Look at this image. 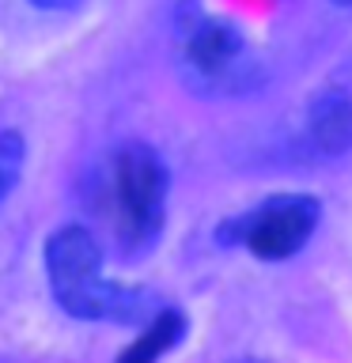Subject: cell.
Listing matches in <instances>:
<instances>
[{"label": "cell", "mask_w": 352, "mask_h": 363, "mask_svg": "<svg viewBox=\"0 0 352 363\" xmlns=\"http://www.w3.org/2000/svg\"><path fill=\"white\" fill-rule=\"evenodd\" d=\"M167 189L170 174L155 147L133 140L106 155L95 186V208L125 257L148 254L163 235Z\"/></svg>", "instance_id": "cell-1"}, {"label": "cell", "mask_w": 352, "mask_h": 363, "mask_svg": "<svg viewBox=\"0 0 352 363\" xmlns=\"http://www.w3.org/2000/svg\"><path fill=\"white\" fill-rule=\"evenodd\" d=\"M45 277H50V291L57 306L72 318L141 325L159 311V303L148 291L102 280V250L95 235L79 223H68L50 235V242H45Z\"/></svg>", "instance_id": "cell-2"}, {"label": "cell", "mask_w": 352, "mask_h": 363, "mask_svg": "<svg viewBox=\"0 0 352 363\" xmlns=\"http://www.w3.org/2000/svg\"><path fill=\"white\" fill-rule=\"evenodd\" d=\"M318 220H322V204L314 197H307V193H280V197L261 201L243 220H231L220 231V238L246 246L261 261H284L307 246Z\"/></svg>", "instance_id": "cell-3"}, {"label": "cell", "mask_w": 352, "mask_h": 363, "mask_svg": "<svg viewBox=\"0 0 352 363\" xmlns=\"http://www.w3.org/2000/svg\"><path fill=\"white\" fill-rule=\"evenodd\" d=\"M243 30L220 16H193L182 27V61L204 84H220L243 61Z\"/></svg>", "instance_id": "cell-4"}, {"label": "cell", "mask_w": 352, "mask_h": 363, "mask_svg": "<svg viewBox=\"0 0 352 363\" xmlns=\"http://www.w3.org/2000/svg\"><path fill=\"white\" fill-rule=\"evenodd\" d=\"M311 136L326 155H341L352 147V102L341 91H326L311 106Z\"/></svg>", "instance_id": "cell-5"}, {"label": "cell", "mask_w": 352, "mask_h": 363, "mask_svg": "<svg viewBox=\"0 0 352 363\" xmlns=\"http://www.w3.org/2000/svg\"><path fill=\"white\" fill-rule=\"evenodd\" d=\"M182 337H186V314H182L178 306H159V311L148 318L144 333L121 352V363H148V359H159L163 352L175 348Z\"/></svg>", "instance_id": "cell-6"}, {"label": "cell", "mask_w": 352, "mask_h": 363, "mask_svg": "<svg viewBox=\"0 0 352 363\" xmlns=\"http://www.w3.org/2000/svg\"><path fill=\"white\" fill-rule=\"evenodd\" d=\"M23 155H27V144L16 129H4L0 133V201L11 193V186L19 182L23 174Z\"/></svg>", "instance_id": "cell-7"}, {"label": "cell", "mask_w": 352, "mask_h": 363, "mask_svg": "<svg viewBox=\"0 0 352 363\" xmlns=\"http://www.w3.org/2000/svg\"><path fill=\"white\" fill-rule=\"evenodd\" d=\"M34 8H76L79 0H31Z\"/></svg>", "instance_id": "cell-8"}, {"label": "cell", "mask_w": 352, "mask_h": 363, "mask_svg": "<svg viewBox=\"0 0 352 363\" xmlns=\"http://www.w3.org/2000/svg\"><path fill=\"white\" fill-rule=\"evenodd\" d=\"M334 4H341V8H352V0H334Z\"/></svg>", "instance_id": "cell-9"}]
</instances>
